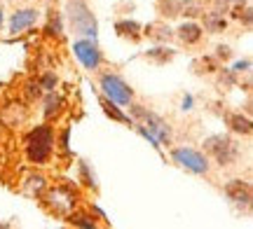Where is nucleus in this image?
<instances>
[{"label":"nucleus","instance_id":"21","mask_svg":"<svg viewBox=\"0 0 253 229\" xmlns=\"http://www.w3.org/2000/svg\"><path fill=\"white\" fill-rule=\"evenodd\" d=\"M80 180L87 185V187H91V190L99 187V185H96V178H94V173L89 171V164H87V162H80Z\"/></svg>","mask_w":253,"mask_h":229},{"label":"nucleus","instance_id":"29","mask_svg":"<svg viewBox=\"0 0 253 229\" xmlns=\"http://www.w3.org/2000/svg\"><path fill=\"white\" fill-rule=\"evenodd\" d=\"M230 2H232V5H235V7H242V5H246V2H249V0H230Z\"/></svg>","mask_w":253,"mask_h":229},{"label":"nucleus","instance_id":"16","mask_svg":"<svg viewBox=\"0 0 253 229\" xmlns=\"http://www.w3.org/2000/svg\"><path fill=\"white\" fill-rule=\"evenodd\" d=\"M24 190H26L31 196H42V192L47 190V180L42 175H28Z\"/></svg>","mask_w":253,"mask_h":229},{"label":"nucleus","instance_id":"3","mask_svg":"<svg viewBox=\"0 0 253 229\" xmlns=\"http://www.w3.org/2000/svg\"><path fill=\"white\" fill-rule=\"evenodd\" d=\"M66 14H68V21H71L73 31L82 37H91L96 40L99 35V24L91 14V9L87 7L84 0H68L66 2Z\"/></svg>","mask_w":253,"mask_h":229},{"label":"nucleus","instance_id":"22","mask_svg":"<svg viewBox=\"0 0 253 229\" xmlns=\"http://www.w3.org/2000/svg\"><path fill=\"white\" fill-rule=\"evenodd\" d=\"M38 82H40V87H42V92H54L56 84H59V77H56L54 73H45Z\"/></svg>","mask_w":253,"mask_h":229},{"label":"nucleus","instance_id":"1","mask_svg":"<svg viewBox=\"0 0 253 229\" xmlns=\"http://www.w3.org/2000/svg\"><path fill=\"white\" fill-rule=\"evenodd\" d=\"M42 201H45L47 211L59 215V218H68L73 211H75V206L80 201V192L73 187L71 183H56V185H47V190L42 192L40 196Z\"/></svg>","mask_w":253,"mask_h":229},{"label":"nucleus","instance_id":"4","mask_svg":"<svg viewBox=\"0 0 253 229\" xmlns=\"http://www.w3.org/2000/svg\"><path fill=\"white\" fill-rule=\"evenodd\" d=\"M126 108L131 110V122L148 129V131L160 140V145H169V143H171V127H169L160 115H155L153 110H148L143 105H136L134 101L129 103Z\"/></svg>","mask_w":253,"mask_h":229},{"label":"nucleus","instance_id":"15","mask_svg":"<svg viewBox=\"0 0 253 229\" xmlns=\"http://www.w3.org/2000/svg\"><path fill=\"white\" fill-rule=\"evenodd\" d=\"M227 124H230V129L235 131V133H239V136H249L251 133V119L246 117V115H242V112H235V115H230L227 117Z\"/></svg>","mask_w":253,"mask_h":229},{"label":"nucleus","instance_id":"19","mask_svg":"<svg viewBox=\"0 0 253 229\" xmlns=\"http://www.w3.org/2000/svg\"><path fill=\"white\" fill-rule=\"evenodd\" d=\"M45 35L47 37H56V40H61L63 37V26H61V17H59V14H54V17L47 21Z\"/></svg>","mask_w":253,"mask_h":229},{"label":"nucleus","instance_id":"12","mask_svg":"<svg viewBox=\"0 0 253 229\" xmlns=\"http://www.w3.org/2000/svg\"><path fill=\"white\" fill-rule=\"evenodd\" d=\"M115 33L120 37H129V40H138L141 37V24L134 19H120L115 24Z\"/></svg>","mask_w":253,"mask_h":229},{"label":"nucleus","instance_id":"14","mask_svg":"<svg viewBox=\"0 0 253 229\" xmlns=\"http://www.w3.org/2000/svg\"><path fill=\"white\" fill-rule=\"evenodd\" d=\"M61 108H63V98H61V96H59L56 92H45V108H42L45 119L56 117V115L61 112Z\"/></svg>","mask_w":253,"mask_h":229},{"label":"nucleus","instance_id":"10","mask_svg":"<svg viewBox=\"0 0 253 229\" xmlns=\"http://www.w3.org/2000/svg\"><path fill=\"white\" fill-rule=\"evenodd\" d=\"M38 17H40V12H38L36 7L17 9V12L9 17V33H21V31L31 28L38 21Z\"/></svg>","mask_w":253,"mask_h":229},{"label":"nucleus","instance_id":"23","mask_svg":"<svg viewBox=\"0 0 253 229\" xmlns=\"http://www.w3.org/2000/svg\"><path fill=\"white\" fill-rule=\"evenodd\" d=\"M26 94H28V98H40L45 92H42V87H40L38 80H31V82L26 84Z\"/></svg>","mask_w":253,"mask_h":229},{"label":"nucleus","instance_id":"17","mask_svg":"<svg viewBox=\"0 0 253 229\" xmlns=\"http://www.w3.org/2000/svg\"><path fill=\"white\" fill-rule=\"evenodd\" d=\"M204 26H207L209 33H220V31L227 26V21L223 19V14H220V12H211V14H207V17H204Z\"/></svg>","mask_w":253,"mask_h":229},{"label":"nucleus","instance_id":"26","mask_svg":"<svg viewBox=\"0 0 253 229\" xmlns=\"http://www.w3.org/2000/svg\"><path fill=\"white\" fill-rule=\"evenodd\" d=\"M249 68H251V61H249V59H244V61H237V64L230 68V70H232L235 75H239V73H246Z\"/></svg>","mask_w":253,"mask_h":229},{"label":"nucleus","instance_id":"30","mask_svg":"<svg viewBox=\"0 0 253 229\" xmlns=\"http://www.w3.org/2000/svg\"><path fill=\"white\" fill-rule=\"evenodd\" d=\"M2 21H5V17H2V7H0V28H2Z\"/></svg>","mask_w":253,"mask_h":229},{"label":"nucleus","instance_id":"28","mask_svg":"<svg viewBox=\"0 0 253 229\" xmlns=\"http://www.w3.org/2000/svg\"><path fill=\"white\" fill-rule=\"evenodd\" d=\"M216 52H218V59H223V61H225V59H230V56H232V52H230V47H218V49H216Z\"/></svg>","mask_w":253,"mask_h":229},{"label":"nucleus","instance_id":"5","mask_svg":"<svg viewBox=\"0 0 253 229\" xmlns=\"http://www.w3.org/2000/svg\"><path fill=\"white\" fill-rule=\"evenodd\" d=\"M204 150L216 159L218 166L235 164L237 157H239V145H237L230 136H225V133H213V136H209L207 140H204Z\"/></svg>","mask_w":253,"mask_h":229},{"label":"nucleus","instance_id":"7","mask_svg":"<svg viewBox=\"0 0 253 229\" xmlns=\"http://www.w3.org/2000/svg\"><path fill=\"white\" fill-rule=\"evenodd\" d=\"M171 159L181 166V168H185V171H190V173H195V175H207L209 168H211L207 157L202 155L199 150L188 147V145L173 147V150H171Z\"/></svg>","mask_w":253,"mask_h":229},{"label":"nucleus","instance_id":"27","mask_svg":"<svg viewBox=\"0 0 253 229\" xmlns=\"http://www.w3.org/2000/svg\"><path fill=\"white\" fill-rule=\"evenodd\" d=\"M192 105H195V98H192L190 94H185V96H183L181 108H183V110H192Z\"/></svg>","mask_w":253,"mask_h":229},{"label":"nucleus","instance_id":"11","mask_svg":"<svg viewBox=\"0 0 253 229\" xmlns=\"http://www.w3.org/2000/svg\"><path fill=\"white\" fill-rule=\"evenodd\" d=\"M202 35H204V28L199 24H195V21H185V24H181L176 28V37L181 40L183 45H197L202 40Z\"/></svg>","mask_w":253,"mask_h":229},{"label":"nucleus","instance_id":"13","mask_svg":"<svg viewBox=\"0 0 253 229\" xmlns=\"http://www.w3.org/2000/svg\"><path fill=\"white\" fill-rule=\"evenodd\" d=\"M101 108H103V112H106L113 122H120V124H131V117H129V115L120 108L118 103L108 101L106 96H101Z\"/></svg>","mask_w":253,"mask_h":229},{"label":"nucleus","instance_id":"18","mask_svg":"<svg viewBox=\"0 0 253 229\" xmlns=\"http://www.w3.org/2000/svg\"><path fill=\"white\" fill-rule=\"evenodd\" d=\"M66 220L75 225V227H84V229H94L96 227V220H94V215H87V213H75L73 211Z\"/></svg>","mask_w":253,"mask_h":229},{"label":"nucleus","instance_id":"6","mask_svg":"<svg viewBox=\"0 0 253 229\" xmlns=\"http://www.w3.org/2000/svg\"><path fill=\"white\" fill-rule=\"evenodd\" d=\"M99 87L103 96L108 98V101L118 103L120 108H126L129 103L134 101V92H131V87L115 73H101L99 75Z\"/></svg>","mask_w":253,"mask_h":229},{"label":"nucleus","instance_id":"25","mask_svg":"<svg viewBox=\"0 0 253 229\" xmlns=\"http://www.w3.org/2000/svg\"><path fill=\"white\" fill-rule=\"evenodd\" d=\"M68 136H71V129L63 127L61 133H59V147H61V152H68Z\"/></svg>","mask_w":253,"mask_h":229},{"label":"nucleus","instance_id":"31","mask_svg":"<svg viewBox=\"0 0 253 229\" xmlns=\"http://www.w3.org/2000/svg\"><path fill=\"white\" fill-rule=\"evenodd\" d=\"M5 227H7V225H5V222H0V229H5Z\"/></svg>","mask_w":253,"mask_h":229},{"label":"nucleus","instance_id":"20","mask_svg":"<svg viewBox=\"0 0 253 229\" xmlns=\"http://www.w3.org/2000/svg\"><path fill=\"white\" fill-rule=\"evenodd\" d=\"M145 56H148V59H153V61H157V64H167V61H171V59H173V49L157 47V49H150Z\"/></svg>","mask_w":253,"mask_h":229},{"label":"nucleus","instance_id":"8","mask_svg":"<svg viewBox=\"0 0 253 229\" xmlns=\"http://www.w3.org/2000/svg\"><path fill=\"white\" fill-rule=\"evenodd\" d=\"M73 54L82 64V68L89 70V73L99 70L101 64H103V54H101L96 40H91V37H78L73 42Z\"/></svg>","mask_w":253,"mask_h":229},{"label":"nucleus","instance_id":"9","mask_svg":"<svg viewBox=\"0 0 253 229\" xmlns=\"http://www.w3.org/2000/svg\"><path fill=\"white\" fill-rule=\"evenodd\" d=\"M225 196L235 203L237 208H242V211H249V208H251L253 194H251V185L246 183V180L235 178V180L225 183Z\"/></svg>","mask_w":253,"mask_h":229},{"label":"nucleus","instance_id":"2","mask_svg":"<svg viewBox=\"0 0 253 229\" xmlns=\"http://www.w3.org/2000/svg\"><path fill=\"white\" fill-rule=\"evenodd\" d=\"M54 152V129L40 124L26 136V157L31 164H47Z\"/></svg>","mask_w":253,"mask_h":229},{"label":"nucleus","instance_id":"24","mask_svg":"<svg viewBox=\"0 0 253 229\" xmlns=\"http://www.w3.org/2000/svg\"><path fill=\"white\" fill-rule=\"evenodd\" d=\"M148 35L157 37L160 42H167V40H169V37H171L173 33H171V31H169V28H167V26H157V33H148Z\"/></svg>","mask_w":253,"mask_h":229}]
</instances>
